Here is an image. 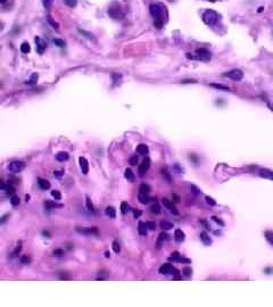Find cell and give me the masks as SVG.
<instances>
[{"label": "cell", "instance_id": "1", "mask_svg": "<svg viewBox=\"0 0 273 307\" xmlns=\"http://www.w3.org/2000/svg\"><path fill=\"white\" fill-rule=\"evenodd\" d=\"M150 15L154 17L155 21H162V16H163V8L158 4H151L149 7Z\"/></svg>", "mask_w": 273, "mask_h": 307}, {"label": "cell", "instance_id": "2", "mask_svg": "<svg viewBox=\"0 0 273 307\" xmlns=\"http://www.w3.org/2000/svg\"><path fill=\"white\" fill-rule=\"evenodd\" d=\"M203 18H204L206 24H208V25H214V24L217 22L219 16H217V14H216L215 12H213V10H206V12L204 13V15H203Z\"/></svg>", "mask_w": 273, "mask_h": 307}, {"label": "cell", "instance_id": "3", "mask_svg": "<svg viewBox=\"0 0 273 307\" xmlns=\"http://www.w3.org/2000/svg\"><path fill=\"white\" fill-rule=\"evenodd\" d=\"M24 168H25V163L22 160H14L8 165V170L12 173H19L21 171H23Z\"/></svg>", "mask_w": 273, "mask_h": 307}, {"label": "cell", "instance_id": "4", "mask_svg": "<svg viewBox=\"0 0 273 307\" xmlns=\"http://www.w3.org/2000/svg\"><path fill=\"white\" fill-rule=\"evenodd\" d=\"M193 59H198V60H204V62H207L211 59V52L207 50V49H197L196 50V56L191 57Z\"/></svg>", "mask_w": 273, "mask_h": 307}, {"label": "cell", "instance_id": "5", "mask_svg": "<svg viewBox=\"0 0 273 307\" xmlns=\"http://www.w3.org/2000/svg\"><path fill=\"white\" fill-rule=\"evenodd\" d=\"M76 232L81 234H85V236H98L99 231L97 228H76Z\"/></svg>", "mask_w": 273, "mask_h": 307}, {"label": "cell", "instance_id": "6", "mask_svg": "<svg viewBox=\"0 0 273 307\" xmlns=\"http://www.w3.org/2000/svg\"><path fill=\"white\" fill-rule=\"evenodd\" d=\"M224 76H228L233 81H240L244 78V73L240 70H232L230 72H228L227 74H224Z\"/></svg>", "mask_w": 273, "mask_h": 307}, {"label": "cell", "instance_id": "7", "mask_svg": "<svg viewBox=\"0 0 273 307\" xmlns=\"http://www.w3.org/2000/svg\"><path fill=\"white\" fill-rule=\"evenodd\" d=\"M149 166H150V159L148 158V157H147V158H145V159L142 160V163L139 165V168H138L139 174H140V175L145 174V173H146V172L149 170Z\"/></svg>", "mask_w": 273, "mask_h": 307}, {"label": "cell", "instance_id": "8", "mask_svg": "<svg viewBox=\"0 0 273 307\" xmlns=\"http://www.w3.org/2000/svg\"><path fill=\"white\" fill-rule=\"evenodd\" d=\"M174 271H175V268H174L171 264H163L161 267H159V273H161V274H165V275H167V274H173Z\"/></svg>", "mask_w": 273, "mask_h": 307}, {"label": "cell", "instance_id": "9", "mask_svg": "<svg viewBox=\"0 0 273 307\" xmlns=\"http://www.w3.org/2000/svg\"><path fill=\"white\" fill-rule=\"evenodd\" d=\"M163 205H164L171 213H173L174 215H179V210H177V207L173 205V202H171L169 199H166V198L163 199Z\"/></svg>", "mask_w": 273, "mask_h": 307}, {"label": "cell", "instance_id": "10", "mask_svg": "<svg viewBox=\"0 0 273 307\" xmlns=\"http://www.w3.org/2000/svg\"><path fill=\"white\" fill-rule=\"evenodd\" d=\"M258 175H259L261 178H264V179L273 180V171L267 170V168H261V170L258 171Z\"/></svg>", "mask_w": 273, "mask_h": 307}, {"label": "cell", "instance_id": "11", "mask_svg": "<svg viewBox=\"0 0 273 307\" xmlns=\"http://www.w3.org/2000/svg\"><path fill=\"white\" fill-rule=\"evenodd\" d=\"M79 162H80V167H81V171H82V173H83V174H88V172H89L88 160L85 159L84 157H80Z\"/></svg>", "mask_w": 273, "mask_h": 307}, {"label": "cell", "instance_id": "12", "mask_svg": "<svg viewBox=\"0 0 273 307\" xmlns=\"http://www.w3.org/2000/svg\"><path fill=\"white\" fill-rule=\"evenodd\" d=\"M38 184H39V187L41 188L42 190H48V189H50V182L46 179H41V178H39Z\"/></svg>", "mask_w": 273, "mask_h": 307}, {"label": "cell", "instance_id": "13", "mask_svg": "<svg viewBox=\"0 0 273 307\" xmlns=\"http://www.w3.org/2000/svg\"><path fill=\"white\" fill-rule=\"evenodd\" d=\"M35 43H37V46H38V51L40 52V54H42L43 52V50L46 49V47H47V44H46V42L43 41V40H41L40 38H35Z\"/></svg>", "mask_w": 273, "mask_h": 307}, {"label": "cell", "instance_id": "14", "mask_svg": "<svg viewBox=\"0 0 273 307\" xmlns=\"http://www.w3.org/2000/svg\"><path fill=\"white\" fill-rule=\"evenodd\" d=\"M170 259H173V260H175V262H181V263H189V262H190L189 259H185L183 257H181V255H179L177 251H174V253L172 254V256L170 257Z\"/></svg>", "mask_w": 273, "mask_h": 307}, {"label": "cell", "instance_id": "15", "mask_svg": "<svg viewBox=\"0 0 273 307\" xmlns=\"http://www.w3.org/2000/svg\"><path fill=\"white\" fill-rule=\"evenodd\" d=\"M185 233L182 232V230L180 229H177L174 231V239L177 242H182V241L185 240Z\"/></svg>", "mask_w": 273, "mask_h": 307}, {"label": "cell", "instance_id": "16", "mask_svg": "<svg viewBox=\"0 0 273 307\" xmlns=\"http://www.w3.org/2000/svg\"><path fill=\"white\" fill-rule=\"evenodd\" d=\"M138 199L139 201L141 204H148L150 201V197L149 194H142V192H139L138 194Z\"/></svg>", "mask_w": 273, "mask_h": 307}, {"label": "cell", "instance_id": "17", "mask_svg": "<svg viewBox=\"0 0 273 307\" xmlns=\"http://www.w3.org/2000/svg\"><path fill=\"white\" fill-rule=\"evenodd\" d=\"M200 240L203 241L204 242V245H206V246H209L212 244V240H211V238H209V236H208L206 232H201L200 233Z\"/></svg>", "mask_w": 273, "mask_h": 307}, {"label": "cell", "instance_id": "18", "mask_svg": "<svg viewBox=\"0 0 273 307\" xmlns=\"http://www.w3.org/2000/svg\"><path fill=\"white\" fill-rule=\"evenodd\" d=\"M105 214H106L107 216H109L111 218H115L116 210L113 206H108V207H106V209H105Z\"/></svg>", "mask_w": 273, "mask_h": 307}, {"label": "cell", "instance_id": "19", "mask_svg": "<svg viewBox=\"0 0 273 307\" xmlns=\"http://www.w3.org/2000/svg\"><path fill=\"white\" fill-rule=\"evenodd\" d=\"M138 231L141 236H147V224L146 223H143V222H139Z\"/></svg>", "mask_w": 273, "mask_h": 307}, {"label": "cell", "instance_id": "20", "mask_svg": "<svg viewBox=\"0 0 273 307\" xmlns=\"http://www.w3.org/2000/svg\"><path fill=\"white\" fill-rule=\"evenodd\" d=\"M56 159L59 160V162H64V160H67L68 159V154L66 152H57V155H56Z\"/></svg>", "mask_w": 273, "mask_h": 307}, {"label": "cell", "instance_id": "21", "mask_svg": "<svg viewBox=\"0 0 273 307\" xmlns=\"http://www.w3.org/2000/svg\"><path fill=\"white\" fill-rule=\"evenodd\" d=\"M124 176H125V179H127L129 182H133V181H135V174H133V172L131 171L130 168H127V170H125Z\"/></svg>", "mask_w": 273, "mask_h": 307}, {"label": "cell", "instance_id": "22", "mask_svg": "<svg viewBox=\"0 0 273 307\" xmlns=\"http://www.w3.org/2000/svg\"><path fill=\"white\" fill-rule=\"evenodd\" d=\"M137 152H138L139 155H146L147 152H148V147L143 144H139L138 147H137Z\"/></svg>", "mask_w": 273, "mask_h": 307}, {"label": "cell", "instance_id": "23", "mask_svg": "<svg viewBox=\"0 0 273 307\" xmlns=\"http://www.w3.org/2000/svg\"><path fill=\"white\" fill-rule=\"evenodd\" d=\"M159 225H161V228L163 230H171V229H173L174 228L173 223L167 222V221H162L161 223H159Z\"/></svg>", "mask_w": 273, "mask_h": 307}, {"label": "cell", "instance_id": "24", "mask_svg": "<svg viewBox=\"0 0 273 307\" xmlns=\"http://www.w3.org/2000/svg\"><path fill=\"white\" fill-rule=\"evenodd\" d=\"M264 236H265L266 240L269 241L270 244L273 246V231H271V230H267V231H265V232H264Z\"/></svg>", "mask_w": 273, "mask_h": 307}, {"label": "cell", "instance_id": "25", "mask_svg": "<svg viewBox=\"0 0 273 307\" xmlns=\"http://www.w3.org/2000/svg\"><path fill=\"white\" fill-rule=\"evenodd\" d=\"M151 188L148 184H141L140 188H139V192H142V194H149Z\"/></svg>", "mask_w": 273, "mask_h": 307}, {"label": "cell", "instance_id": "26", "mask_svg": "<svg viewBox=\"0 0 273 307\" xmlns=\"http://www.w3.org/2000/svg\"><path fill=\"white\" fill-rule=\"evenodd\" d=\"M31 50V47H30V44L27 42H23L22 43V46H21V51L23 52V54H27V52H30Z\"/></svg>", "mask_w": 273, "mask_h": 307}, {"label": "cell", "instance_id": "27", "mask_svg": "<svg viewBox=\"0 0 273 307\" xmlns=\"http://www.w3.org/2000/svg\"><path fill=\"white\" fill-rule=\"evenodd\" d=\"M150 212L153 214H159L161 213V206L158 204H154L153 206L150 207Z\"/></svg>", "mask_w": 273, "mask_h": 307}, {"label": "cell", "instance_id": "28", "mask_svg": "<svg viewBox=\"0 0 273 307\" xmlns=\"http://www.w3.org/2000/svg\"><path fill=\"white\" fill-rule=\"evenodd\" d=\"M182 274H183L185 276H187V278H189V276L193 274V270H191V267H189V266L183 267V270H182Z\"/></svg>", "mask_w": 273, "mask_h": 307}, {"label": "cell", "instance_id": "29", "mask_svg": "<svg viewBox=\"0 0 273 307\" xmlns=\"http://www.w3.org/2000/svg\"><path fill=\"white\" fill-rule=\"evenodd\" d=\"M165 239H167V234H166V233H161V234H159V238H158V240H157V247H158V248H161L162 242H163V240H165Z\"/></svg>", "mask_w": 273, "mask_h": 307}, {"label": "cell", "instance_id": "30", "mask_svg": "<svg viewBox=\"0 0 273 307\" xmlns=\"http://www.w3.org/2000/svg\"><path fill=\"white\" fill-rule=\"evenodd\" d=\"M30 262H31V258L27 256V255H23V256L21 257V263L24 265L26 264H30Z\"/></svg>", "mask_w": 273, "mask_h": 307}, {"label": "cell", "instance_id": "31", "mask_svg": "<svg viewBox=\"0 0 273 307\" xmlns=\"http://www.w3.org/2000/svg\"><path fill=\"white\" fill-rule=\"evenodd\" d=\"M10 202H12L13 206H17V205H19V198L17 196H15V194H13L12 199H10Z\"/></svg>", "mask_w": 273, "mask_h": 307}, {"label": "cell", "instance_id": "32", "mask_svg": "<svg viewBox=\"0 0 273 307\" xmlns=\"http://www.w3.org/2000/svg\"><path fill=\"white\" fill-rule=\"evenodd\" d=\"M64 2H65L68 7H71V8H73V7H75L76 6V4H77V0H64Z\"/></svg>", "mask_w": 273, "mask_h": 307}, {"label": "cell", "instance_id": "33", "mask_svg": "<svg viewBox=\"0 0 273 307\" xmlns=\"http://www.w3.org/2000/svg\"><path fill=\"white\" fill-rule=\"evenodd\" d=\"M51 196H53L56 200H60V199H62V194H60V192H59L58 190L51 191Z\"/></svg>", "mask_w": 273, "mask_h": 307}, {"label": "cell", "instance_id": "34", "mask_svg": "<svg viewBox=\"0 0 273 307\" xmlns=\"http://www.w3.org/2000/svg\"><path fill=\"white\" fill-rule=\"evenodd\" d=\"M79 32H80L82 35H84L85 38H88V39H93V34L92 33H90V32H87V31H84V30H79Z\"/></svg>", "mask_w": 273, "mask_h": 307}, {"label": "cell", "instance_id": "35", "mask_svg": "<svg viewBox=\"0 0 273 307\" xmlns=\"http://www.w3.org/2000/svg\"><path fill=\"white\" fill-rule=\"evenodd\" d=\"M54 43L56 46H58L59 48H63L65 47V41L64 40H60V39H54Z\"/></svg>", "mask_w": 273, "mask_h": 307}, {"label": "cell", "instance_id": "36", "mask_svg": "<svg viewBox=\"0 0 273 307\" xmlns=\"http://www.w3.org/2000/svg\"><path fill=\"white\" fill-rule=\"evenodd\" d=\"M213 88H216V89H220V90H225V91H229V86H222V84H215V83H213L211 84Z\"/></svg>", "mask_w": 273, "mask_h": 307}, {"label": "cell", "instance_id": "37", "mask_svg": "<svg viewBox=\"0 0 273 307\" xmlns=\"http://www.w3.org/2000/svg\"><path fill=\"white\" fill-rule=\"evenodd\" d=\"M113 250H114L116 254H119V251H121V247H119V244L117 241H113Z\"/></svg>", "mask_w": 273, "mask_h": 307}, {"label": "cell", "instance_id": "38", "mask_svg": "<svg viewBox=\"0 0 273 307\" xmlns=\"http://www.w3.org/2000/svg\"><path fill=\"white\" fill-rule=\"evenodd\" d=\"M127 210H129V205H127V202L123 201L121 204V212H122V214H125Z\"/></svg>", "mask_w": 273, "mask_h": 307}, {"label": "cell", "instance_id": "39", "mask_svg": "<svg viewBox=\"0 0 273 307\" xmlns=\"http://www.w3.org/2000/svg\"><path fill=\"white\" fill-rule=\"evenodd\" d=\"M87 207H88L89 210H91V212H95V207H93V204L91 202L90 198H89L88 196H87Z\"/></svg>", "mask_w": 273, "mask_h": 307}, {"label": "cell", "instance_id": "40", "mask_svg": "<svg viewBox=\"0 0 273 307\" xmlns=\"http://www.w3.org/2000/svg\"><path fill=\"white\" fill-rule=\"evenodd\" d=\"M58 205L57 204H55V202H53V201H49V200H47L46 202H45V207H47V208H54V207H57Z\"/></svg>", "mask_w": 273, "mask_h": 307}, {"label": "cell", "instance_id": "41", "mask_svg": "<svg viewBox=\"0 0 273 307\" xmlns=\"http://www.w3.org/2000/svg\"><path fill=\"white\" fill-rule=\"evenodd\" d=\"M64 254L65 253H64V250H63V249H55L53 255H54V256H57V257H60V256H63Z\"/></svg>", "mask_w": 273, "mask_h": 307}, {"label": "cell", "instance_id": "42", "mask_svg": "<svg viewBox=\"0 0 273 307\" xmlns=\"http://www.w3.org/2000/svg\"><path fill=\"white\" fill-rule=\"evenodd\" d=\"M146 224H147V228H148V229H150V230L156 229V223H155L154 221H148Z\"/></svg>", "mask_w": 273, "mask_h": 307}, {"label": "cell", "instance_id": "43", "mask_svg": "<svg viewBox=\"0 0 273 307\" xmlns=\"http://www.w3.org/2000/svg\"><path fill=\"white\" fill-rule=\"evenodd\" d=\"M162 174H163V178H165V180L167 182H171V178H170V175L166 170H162Z\"/></svg>", "mask_w": 273, "mask_h": 307}, {"label": "cell", "instance_id": "44", "mask_svg": "<svg viewBox=\"0 0 273 307\" xmlns=\"http://www.w3.org/2000/svg\"><path fill=\"white\" fill-rule=\"evenodd\" d=\"M6 192H7V194H15V188L12 187V186H7V188H6Z\"/></svg>", "mask_w": 273, "mask_h": 307}, {"label": "cell", "instance_id": "45", "mask_svg": "<svg viewBox=\"0 0 273 307\" xmlns=\"http://www.w3.org/2000/svg\"><path fill=\"white\" fill-rule=\"evenodd\" d=\"M138 162H139V158L137 157V156H132L130 158V164L131 165H137L138 164Z\"/></svg>", "mask_w": 273, "mask_h": 307}, {"label": "cell", "instance_id": "46", "mask_svg": "<svg viewBox=\"0 0 273 307\" xmlns=\"http://www.w3.org/2000/svg\"><path fill=\"white\" fill-rule=\"evenodd\" d=\"M37 80H38V74H33L32 75V78H31V80L29 82H26V83H29V84H33V83H35L37 82Z\"/></svg>", "mask_w": 273, "mask_h": 307}, {"label": "cell", "instance_id": "47", "mask_svg": "<svg viewBox=\"0 0 273 307\" xmlns=\"http://www.w3.org/2000/svg\"><path fill=\"white\" fill-rule=\"evenodd\" d=\"M206 200H207V202L211 205V206H215L216 205V201L214 200L213 198H211V197H208V196H206Z\"/></svg>", "mask_w": 273, "mask_h": 307}, {"label": "cell", "instance_id": "48", "mask_svg": "<svg viewBox=\"0 0 273 307\" xmlns=\"http://www.w3.org/2000/svg\"><path fill=\"white\" fill-rule=\"evenodd\" d=\"M212 218H213V221H215L216 223H217V224H220V225H224V223H223V222L221 221V220H220V218H217V217H216V216H213V217H212Z\"/></svg>", "mask_w": 273, "mask_h": 307}, {"label": "cell", "instance_id": "49", "mask_svg": "<svg viewBox=\"0 0 273 307\" xmlns=\"http://www.w3.org/2000/svg\"><path fill=\"white\" fill-rule=\"evenodd\" d=\"M141 214H142V213H141V210H133V215H135V218H138V217H140V216H141Z\"/></svg>", "mask_w": 273, "mask_h": 307}, {"label": "cell", "instance_id": "50", "mask_svg": "<svg viewBox=\"0 0 273 307\" xmlns=\"http://www.w3.org/2000/svg\"><path fill=\"white\" fill-rule=\"evenodd\" d=\"M21 249H22V247H21V246H17V247H16V249L14 250V253H13V256H17V254L21 251Z\"/></svg>", "mask_w": 273, "mask_h": 307}, {"label": "cell", "instance_id": "51", "mask_svg": "<svg viewBox=\"0 0 273 307\" xmlns=\"http://www.w3.org/2000/svg\"><path fill=\"white\" fill-rule=\"evenodd\" d=\"M172 197H173V199H174V202H179V201H180V197H179V196H177L175 194H172Z\"/></svg>", "mask_w": 273, "mask_h": 307}, {"label": "cell", "instance_id": "52", "mask_svg": "<svg viewBox=\"0 0 273 307\" xmlns=\"http://www.w3.org/2000/svg\"><path fill=\"white\" fill-rule=\"evenodd\" d=\"M6 188H7V184H5L4 182L0 181V189H1V190H6Z\"/></svg>", "mask_w": 273, "mask_h": 307}, {"label": "cell", "instance_id": "53", "mask_svg": "<svg viewBox=\"0 0 273 307\" xmlns=\"http://www.w3.org/2000/svg\"><path fill=\"white\" fill-rule=\"evenodd\" d=\"M200 223H201V224H203V225H204L205 228H206V229H207V230L211 229V228H209V225H208V224H207V222H206V221H200Z\"/></svg>", "mask_w": 273, "mask_h": 307}, {"label": "cell", "instance_id": "54", "mask_svg": "<svg viewBox=\"0 0 273 307\" xmlns=\"http://www.w3.org/2000/svg\"><path fill=\"white\" fill-rule=\"evenodd\" d=\"M190 159H193L196 164L198 163V162H197V157L195 156V154H191V156H190Z\"/></svg>", "mask_w": 273, "mask_h": 307}, {"label": "cell", "instance_id": "55", "mask_svg": "<svg viewBox=\"0 0 273 307\" xmlns=\"http://www.w3.org/2000/svg\"><path fill=\"white\" fill-rule=\"evenodd\" d=\"M54 174H55V176H57V178H60V176L63 175V173H62V172H57V171H56V172H54Z\"/></svg>", "mask_w": 273, "mask_h": 307}, {"label": "cell", "instance_id": "56", "mask_svg": "<svg viewBox=\"0 0 273 307\" xmlns=\"http://www.w3.org/2000/svg\"><path fill=\"white\" fill-rule=\"evenodd\" d=\"M42 234H43V236H47V238L50 237V234H49V232H48V231H42Z\"/></svg>", "mask_w": 273, "mask_h": 307}, {"label": "cell", "instance_id": "57", "mask_svg": "<svg viewBox=\"0 0 273 307\" xmlns=\"http://www.w3.org/2000/svg\"><path fill=\"white\" fill-rule=\"evenodd\" d=\"M49 4H50V0H45V6L49 7Z\"/></svg>", "mask_w": 273, "mask_h": 307}, {"label": "cell", "instance_id": "58", "mask_svg": "<svg viewBox=\"0 0 273 307\" xmlns=\"http://www.w3.org/2000/svg\"><path fill=\"white\" fill-rule=\"evenodd\" d=\"M6 1H7V0H0V4H5Z\"/></svg>", "mask_w": 273, "mask_h": 307}, {"label": "cell", "instance_id": "59", "mask_svg": "<svg viewBox=\"0 0 273 307\" xmlns=\"http://www.w3.org/2000/svg\"><path fill=\"white\" fill-rule=\"evenodd\" d=\"M2 26H4V25H2V23H0V31L2 30Z\"/></svg>", "mask_w": 273, "mask_h": 307}]
</instances>
